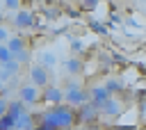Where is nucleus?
Listing matches in <instances>:
<instances>
[{"mask_svg":"<svg viewBox=\"0 0 146 130\" xmlns=\"http://www.w3.org/2000/svg\"><path fill=\"white\" fill-rule=\"evenodd\" d=\"M39 123L46 130H62V128H73L78 123V109L68 103L50 105L43 114H39Z\"/></svg>","mask_w":146,"mask_h":130,"instance_id":"f257e3e1","label":"nucleus"},{"mask_svg":"<svg viewBox=\"0 0 146 130\" xmlns=\"http://www.w3.org/2000/svg\"><path fill=\"white\" fill-rule=\"evenodd\" d=\"M89 100V91H84L78 82H71V84H66V91H64V103H68V105H73V107H80L82 103H87Z\"/></svg>","mask_w":146,"mask_h":130,"instance_id":"f03ea898","label":"nucleus"},{"mask_svg":"<svg viewBox=\"0 0 146 130\" xmlns=\"http://www.w3.org/2000/svg\"><path fill=\"white\" fill-rule=\"evenodd\" d=\"M98 116H100V109L94 105V103H82L80 107H78V123H84V125H94L96 121H98Z\"/></svg>","mask_w":146,"mask_h":130,"instance_id":"7ed1b4c3","label":"nucleus"},{"mask_svg":"<svg viewBox=\"0 0 146 130\" xmlns=\"http://www.w3.org/2000/svg\"><path fill=\"white\" fill-rule=\"evenodd\" d=\"M30 80H32V84H34V87L46 89V87H48V80H50L48 68H46V66H41V64L32 66V68H30Z\"/></svg>","mask_w":146,"mask_h":130,"instance_id":"20e7f679","label":"nucleus"},{"mask_svg":"<svg viewBox=\"0 0 146 130\" xmlns=\"http://www.w3.org/2000/svg\"><path fill=\"white\" fill-rule=\"evenodd\" d=\"M18 100H23L25 105H36V100H41L39 87H34V84H23V87L18 89Z\"/></svg>","mask_w":146,"mask_h":130,"instance_id":"39448f33","label":"nucleus"},{"mask_svg":"<svg viewBox=\"0 0 146 130\" xmlns=\"http://www.w3.org/2000/svg\"><path fill=\"white\" fill-rule=\"evenodd\" d=\"M41 100L48 103V105H59V103H64V91L52 87V84H48L43 89V94H41Z\"/></svg>","mask_w":146,"mask_h":130,"instance_id":"423d86ee","label":"nucleus"},{"mask_svg":"<svg viewBox=\"0 0 146 130\" xmlns=\"http://www.w3.org/2000/svg\"><path fill=\"white\" fill-rule=\"evenodd\" d=\"M34 114H30L27 109L25 112H21V114H16L14 116V130H32L36 123H34Z\"/></svg>","mask_w":146,"mask_h":130,"instance_id":"0eeeda50","label":"nucleus"},{"mask_svg":"<svg viewBox=\"0 0 146 130\" xmlns=\"http://www.w3.org/2000/svg\"><path fill=\"white\" fill-rule=\"evenodd\" d=\"M14 25H16L18 30H27V27H32V25H34V14L27 11V9H18V14L14 16Z\"/></svg>","mask_w":146,"mask_h":130,"instance_id":"6e6552de","label":"nucleus"},{"mask_svg":"<svg viewBox=\"0 0 146 130\" xmlns=\"http://www.w3.org/2000/svg\"><path fill=\"white\" fill-rule=\"evenodd\" d=\"M107 98H110V94H107L105 87H91V91H89V103H94L98 109H100V105H103Z\"/></svg>","mask_w":146,"mask_h":130,"instance_id":"1a4fd4ad","label":"nucleus"},{"mask_svg":"<svg viewBox=\"0 0 146 130\" xmlns=\"http://www.w3.org/2000/svg\"><path fill=\"white\" fill-rule=\"evenodd\" d=\"M100 114H105V116H119V114H121V105H119V100L110 96V98L100 105Z\"/></svg>","mask_w":146,"mask_h":130,"instance_id":"9d476101","label":"nucleus"},{"mask_svg":"<svg viewBox=\"0 0 146 130\" xmlns=\"http://www.w3.org/2000/svg\"><path fill=\"white\" fill-rule=\"evenodd\" d=\"M7 48L11 50V55H14V52H18V50H25V39H23V36H9Z\"/></svg>","mask_w":146,"mask_h":130,"instance_id":"9b49d317","label":"nucleus"},{"mask_svg":"<svg viewBox=\"0 0 146 130\" xmlns=\"http://www.w3.org/2000/svg\"><path fill=\"white\" fill-rule=\"evenodd\" d=\"M64 68H66V73H80V71H82V62H80V57L75 55V57L66 59V62H64Z\"/></svg>","mask_w":146,"mask_h":130,"instance_id":"f8f14e48","label":"nucleus"},{"mask_svg":"<svg viewBox=\"0 0 146 130\" xmlns=\"http://www.w3.org/2000/svg\"><path fill=\"white\" fill-rule=\"evenodd\" d=\"M0 130H14V116L9 112H5L0 116Z\"/></svg>","mask_w":146,"mask_h":130,"instance_id":"ddd939ff","label":"nucleus"},{"mask_svg":"<svg viewBox=\"0 0 146 130\" xmlns=\"http://www.w3.org/2000/svg\"><path fill=\"white\" fill-rule=\"evenodd\" d=\"M103 87H105V89H107V94H110V96H112V94H116V91H121V89H123V84H121V82H119V80H107V82H105V84H103Z\"/></svg>","mask_w":146,"mask_h":130,"instance_id":"4468645a","label":"nucleus"},{"mask_svg":"<svg viewBox=\"0 0 146 130\" xmlns=\"http://www.w3.org/2000/svg\"><path fill=\"white\" fill-rule=\"evenodd\" d=\"M2 68H5L9 75H14V73H18V71H21V64H18L16 59H9V62H5V64H2Z\"/></svg>","mask_w":146,"mask_h":130,"instance_id":"2eb2a0df","label":"nucleus"},{"mask_svg":"<svg viewBox=\"0 0 146 130\" xmlns=\"http://www.w3.org/2000/svg\"><path fill=\"white\" fill-rule=\"evenodd\" d=\"M89 27H91L96 34H107V27H105L103 23H98L96 18H89Z\"/></svg>","mask_w":146,"mask_h":130,"instance_id":"dca6fc26","label":"nucleus"},{"mask_svg":"<svg viewBox=\"0 0 146 130\" xmlns=\"http://www.w3.org/2000/svg\"><path fill=\"white\" fill-rule=\"evenodd\" d=\"M9 59H14L11 50L7 48V43H0V64H5V62H9Z\"/></svg>","mask_w":146,"mask_h":130,"instance_id":"f3484780","label":"nucleus"},{"mask_svg":"<svg viewBox=\"0 0 146 130\" xmlns=\"http://www.w3.org/2000/svg\"><path fill=\"white\" fill-rule=\"evenodd\" d=\"M14 59H16L18 64H27V62H30V50L25 48V50H18V52H14Z\"/></svg>","mask_w":146,"mask_h":130,"instance_id":"a211bd4d","label":"nucleus"},{"mask_svg":"<svg viewBox=\"0 0 146 130\" xmlns=\"http://www.w3.org/2000/svg\"><path fill=\"white\" fill-rule=\"evenodd\" d=\"M41 62H43V66H55L57 57H55L52 52H43V55H41Z\"/></svg>","mask_w":146,"mask_h":130,"instance_id":"6ab92c4d","label":"nucleus"},{"mask_svg":"<svg viewBox=\"0 0 146 130\" xmlns=\"http://www.w3.org/2000/svg\"><path fill=\"white\" fill-rule=\"evenodd\" d=\"M71 50H73L75 55H80V52H82V41H80V39H73V36H71Z\"/></svg>","mask_w":146,"mask_h":130,"instance_id":"aec40b11","label":"nucleus"},{"mask_svg":"<svg viewBox=\"0 0 146 130\" xmlns=\"http://www.w3.org/2000/svg\"><path fill=\"white\" fill-rule=\"evenodd\" d=\"M107 130H139L137 125H128V123H116V125H110Z\"/></svg>","mask_w":146,"mask_h":130,"instance_id":"412c9836","label":"nucleus"},{"mask_svg":"<svg viewBox=\"0 0 146 130\" xmlns=\"http://www.w3.org/2000/svg\"><path fill=\"white\" fill-rule=\"evenodd\" d=\"M98 2H100V0H82V7H84V9H96Z\"/></svg>","mask_w":146,"mask_h":130,"instance_id":"4be33fe9","label":"nucleus"},{"mask_svg":"<svg viewBox=\"0 0 146 130\" xmlns=\"http://www.w3.org/2000/svg\"><path fill=\"white\" fill-rule=\"evenodd\" d=\"M5 7L7 9H18L21 7V0H5Z\"/></svg>","mask_w":146,"mask_h":130,"instance_id":"5701e85b","label":"nucleus"},{"mask_svg":"<svg viewBox=\"0 0 146 130\" xmlns=\"http://www.w3.org/2000/svg\"><path fill=\"white\" fill-rule=\"evenodd\" d=\"M57 16H59V9H57V7H55V9H52V7L46 9V18H57Z\"/></svg>","mask_w":146,"mask_h":130,"instance_id":"b1692460","label":"nucleus"},{"mask_svg":"<svg viewBox=\"0 0 146 130\" xmlns=\"http://www.w3.org/2000/svg\"><path fill=\"white\" fill-rule=\"evenodd\" d=\"M7 107H9V100H5V98L0 96V116H2L5 112H7Z\"/></svg>","mask_w":146,"mask_h":130,"instance_id":"393cba45","label":"nucleus"},{"mask_svg":"<svg viewBox=\"0 0 146 130\" xmlns=\"http://www.w3.org/2000/svg\"><path fill=\"white\" fill-rule=\"evenodd\" d=\"M2 41H9V34H7V30L0 25V43H2Z\"/></svg>","mask_w":146,"mask_h":130,"instance_id":"a878e982","label":"nucleus"},{"mask_svg":"<svg viewBox=\"0 0 146 130\" xmlns=\"http://www.w3.org/2000/svg\"><path fill=\"white\" fill-rule=\"evenodd\" d=\"M0 80H2V82H5V80H9V73H7L5 68H0Z\"/></svg>","mask_w":146,"mask_h":130,"instance_id":"bb28decb","label":"nucleus"},{"mask_svg":"<svg viewBox=\"0 0 146 130\" xmlns=\"http://www.w3.org/2000/svg\"><path fill=\"white\" fill-rule=\"evenodd\" d=\"M68 16H71V18H78L80 11H78V9H68Z\"/></svg>","mask_w":146,"mask_h":130,"instance_id":"cd10ccee","label":"nucleus"},{"mask_svg":"<svg viewBox=\"0 0 146 130\" xmlns=\"http://www.w3.org/2000/svg\"><path fill=\"white\" fill-rule=\"evenodd\" d=\"M32 130H46V128H43V125H41V123H36V125H34V128H32Z\"/></svg>","mask_w":146,"mask_h":130,"instance_id":"c85d7f7f","label":"nucleus"},{"mask_svg":"<svg viewBox=\"0 0 146 130\" xmlns=\"http://www.w3.org/2000/svg\"><path fill=\"white\" fill-rule=\"evenodd\" d=\"M80 130H91V128H89V125H84V128H80Z\"/></svg>","mask_w":146,"mask_h":130,"instance_id":"c756f323","label":"nucleus"},{"mask_svg":"<svg viewBox=\"0 0 146 130\" xmlns=\"http://www.w3.org/2000/svg\"><path fill=\"white\" fill-rule=\"evenodd\" d=\"M0 91H2V80H0Z\"/></svg>","mask_w":146,"mask_h":130,"instance_id":"7c9ffc66","label":"nucleus"},{"mask_svg":"<svg viewBox=\"0 0 146 130\" xmlns=\"http://www.w3.org/2000/svg\"><path fill=\"white\" fill-rule=\"evenodd\" d=\"M62 130H73V128H62Z\"/></svg>","mask_w":146,"mask_h":130,"instance_id":"2f4dec72","label":"nucleus"}]
</instances>
